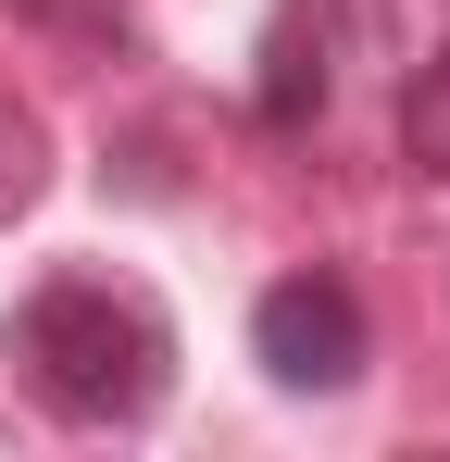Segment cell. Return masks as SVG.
<instances>
[{
	"label": "cell",
	"mask_w": 450,
	"mask_h": 462,
	"mask_svg": "<svg viewBox=\"0 0 450 462\" xmlns=\"http://www.w3.org/2000/svg\"><path fill=\"white\" fill-rule=\"evenodd\" d=\"M13 375L38 387L63 425H138L150 400L175 387V337L138 288L100 275H51L38 300L13 312Z\"/></svg>",
	"instance_id": "6da1fadb"
},
{
	"label": "cell",
	"mask_w": 450,
	"mask_h": 462,
	"mask_svg": "<svg viewBox=\"0 0 450 462\" xmlns=\"http://www.w3.org/2000/svg\"><path fill=\"white\" fill-rule=\"evenodd\" d=\"M250 350L276 387H351L363 375V300L338 275H276L263 312H250Z\"/></svg>",
	"instance_id": "7a4b0ae2"
},
{
	"label": "cell",
	"mask_w": 450,
	"mask_h": 462,
	"mask_svg": "<svg viewBox=\"0 0 450 462\" xmlns=\"http://www.w3.org/2000/svg\"><path fill=\"white\" fill-rule=\"evenodd\" d=\"M325 113V13H288L276 25V76H263V125H300Z\"/></svg>",
	"instance_id": "3957f363"
},
{
	"label": "cell",
	"mask_w": 450,
	"mask_h": 462,
	"mask_svg": "<svg viewBox=\"0 0 450 462\" xmlns=\"http://www.w3.org/2000/svg\"><path fill=\"white\" fill-rule=\"evenodd\" d=\"M400 151L426 162V175H450V51L413 76V100H400Z\"/></svg>",
	"instance_id": "277c9868"
},
{
	"label": "cell",
	"mask_w": 450,
	"mask_h": 462,
	"mask_svg": "<svg viewBox=\"0 0 450 462\" xmlns=\"http://www.w3.org/2000/svg\"><path fill=\"white\" fill-rule=\"evenodd\" d=\"M0 175H13V188H25V138H13V125H0Z\"/></svg>",
	"instance_id": "5b68a950"
}]
</instances>
